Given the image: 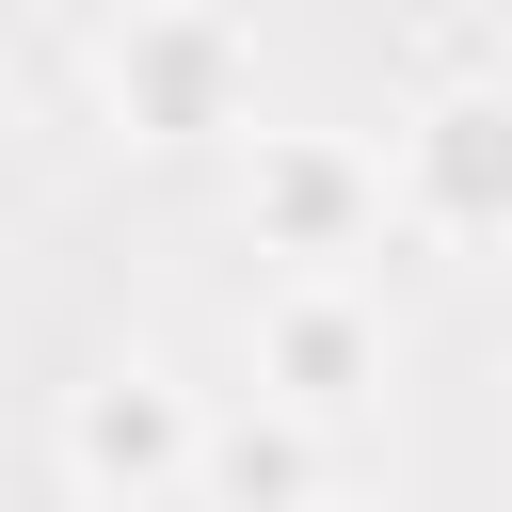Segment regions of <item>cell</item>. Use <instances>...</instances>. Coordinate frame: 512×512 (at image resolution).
Returning a JSON list of instances; mask_svg holds the SVG:
<instances>
[{
  "label": "cell",
  "instance_id": "1",
  "mask_svg": "<svg viewBox=\"0 0 512 512\" xmlns=\"http://www.w3.org/2000/svg\"><path fill=\"white\" fill-rule=\"evenodd\" d=\"M240 112H256V48H240V16H208V0H144V16L112 32V128H128V144L192 160V144H224Z\"/></svg>",
  "mask_w": 512,
  "mask_h": 512
},
{
  "label": "cell",
  "instance_id": "2",
  "mask_svg": "<svg viewBox=\"0 0 512 512\" xmlns=\"http://www.w3.org/2000/svg\"><path fill=\"white\" fill-rule=\"evenodd\" d=\"M64 480H80L96 512H160L176 480H208L192 384H176V368H96V384L64 400Z\"/></svg>",
  "mask_w": 512,
  "mask_h": 512
},
{
  "label": "cell",
  "instance_id": "3",
  "mask_svg": "<svg viewBox=\"0 0 512 512\" xmlns=\"http://www.w3.org/2000/svg\"><path fill=\"white\" fill-rule=\"evenodd\" d=\"M400 224L416 240H512V80H448L400 128Z\"/></svg>",
  "mask_w": 512,
  "mask_h": 512
},
{
  "label": "cell",
  "instance_id": "4",
  "mask_svg": "<svg viewBox=\"0 0 512 512\" xmlns=\"http://www.w3.org/2000/svg\"><path fill=\"white\" fill-rule=\"evenodd\" d=\"M240 208H256V256H304V272H336V256L384 224V160H368V144H336V128H256V176H240Z\"/></svg>",
  "mask_w": 512,
  "mask_h": 512
},
{
  "label": "cell",
  "instance_id": "5",
  "mask_svg": "<svg viewBox=\"0 0 512 512\" xmlns=\"http://www.w3.org/2000/svg\"><path fill=\"white\" fill-rule=\"evenodd\" d=\"M256 384L304 400V416H352V400L384 384V320H368L352 288H288V304L256 320Z\"/></svg>",
  "mask_w": 512,
  "mask_h": 512
},
{
  "label": "cell",
  "instance_id": "6",
  "mask_svg": "<svg viewBox=\"0 0 512 512\" xmlns=\"http://www.w3.org/2000/svg\"><path fill=\"white\" fill-rule=\"evenodd\" d=\"M336 416H304V400H240V416H208V512H320L336 496V448H320Z\"/></svg>",
  "mask_w": 512,
  "mask_h": 512
},
{
  "label": "cell",
  "instance_id": "7",
  "mask_svg": "<svg viewBox=\"0 0 512 512\" xmlns=\"http://www.w3.org/2000/svg\"><path fill=\"white\" fill-rule=\"evenodd\" d=\"M320 512H384V496H352V480H336V496H320Z\"/></svg>",
  "mask_w": 512,
  "mask_h": 512
},
{
  "label": "cell",
  "instance_id": "8",
  "mask_svg": "<svg viewBox=\"0 0 512 512\" xmlns=\"http://www.w3.org/2000/svg\"><path fill=\"white\" fill-rule=\"evenodd\" d=\"M80 512H96V496H80Z\"/></svg>",
  "mask_w": 512,
  "mask_h": 512
}]
</instances>
